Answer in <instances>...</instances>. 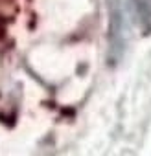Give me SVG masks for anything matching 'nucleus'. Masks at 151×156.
I'll list each match as a JSON object with an SVG mask.
<instances>
[{"mask_svg":"<svg viewBox=\"0 0 151 156\" xmlns=\"http://www.w3.org/2000/svg\"><path fill=\"white\" fill-rule=\"evenodd\" d=\"M125 20H123V13L120 4H116L112 8L111 13V55L112 57H120L123 44H125Z\"/></svg>","mask_w":151,"mask_h":156,"instance_id":"obj_1","label":"nucleus"},{"mask_svg":"<svg viewBox=\"0 0 151 156\" xmlns=\"http://www.w3.org/2000/svg\"><path fill=\"white\" fill-rule=\"evenodd\" d=\"M136 13L145 26H151V0H133Z\"/></svg>","mask_w":151,"mask_h":156,"instance_id":"obj_2","label":"nucleus"}]
</instances>
